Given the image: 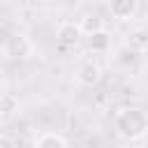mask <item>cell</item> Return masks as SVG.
<instances>
[{
  "label": "cell",
  "mask_w": 148,
  "mask_h": 148,
  "mask_svg": "<svg viewBox=\"0 0 148 148\" xmlns=\"http://www.w3.org/2000/svg\"><path fill=\"white\" fill-rule=\"evenodd\" d=\"M79 25H81V30H83V35H86V37L104 28V25H102V18H99V16H95V14H86V16H81Z\"/></svg>",
  "instance_id": "30bf717a"
},
{
  "label": "cell",
  "mask_w": 148,
  "mask_h": 148,
  "mask_svg": "<svg viewBox=\"0 0 148 148\" xmlns=\"http://www.w3.org/2000/svg\"><path fill=\"white\" fill-rule=\"evenodd\" d=\"M127 46L134 49L136 53L148 51V32H146V30H134V32L130 35V39H127Z\"/></svg>",
  "instance_id": "9c48e42d"
},
{
  "label": "cell",
  "mask_w": 148,
  "mask_h": 148,
  "mask_svg": "<svg viewBox=\"0 0 148 148\" xmlns=\"http://www.w3.org/2000/svg\"><path fill=\"white\" fill-rule=\"evenodd\" d=\"M16 111H18V97L14 92H2V97H0V120L9 123Z\"/></svg>",
  "instance_id": "ba28073f"
},
{
  "label": "cell",
  "mask_w": 148,
  "mask_h": 148,
  "mask_svg": "<svg viewBox=\"0 0 148 148\" xmlns=\"http://www.w3.org/2000/svg\"><path fill=\"white\" fill-rule=\"evenodd\" d=\"M56 37H58V42H60L62 46H76V44L81 42V37H83V30H81V25L74 23V21H65V23L58 25Z\"/></svg>",
  "instance_id": "3957f363"
},
{
  "label": "cell",
  "mask_w": 148,
  "mask_h": 148,
  "mask_svg": "<svg viewBox=\"0 0 148 148\" xmlns=\"http://www.w3.org/2000/svg\"><path fill=\"white\" fill-rule=\"evenodd\" d=\"M76 79H79L81 86L92 88V86H97L99 79H102V67H99L95 60H83V62L79 65V69H76Z\"/></svg>",
  "instance_id": "277c9868"
},
{
  "label": "cell",
  "mask_w": 148,
  "mask_h": 148,
  "mask_svg": "<svg viewBox=\"0 0 148 148\" xmlns=\"http://www.w3.org/2000/svg\"><path fill=\"white\" fill-rule=\"evenodd\" d=\"M113 127H116V134L127 139V141H136L141 136L148 134V116L146 111L132 106V109H123L116 120H113Z\"/></svg>",
  "instance_id": "6da1fadb"
},
{
  "label": "cell",
  "mask_w": 148,
  "mask_h": 148,
  "mask_svg": "<svg viewBox=\"0 0 148 148\" xmlns=\"http://www.w3.org/2000/svg\"><path fill=\"white\" fill-rule=\"evenodd\" d=\"M139 9V0H109V12L118 21H130L134 18Z\"/></svg>",
  "instance_id": "5b68a950"
},
{
  "label": "cell",
  "mask_w": 148,
  "mask_h": 148,
  "mask_svg": "<svg viewBox=\"0 0 148 148\" xmlns=\"http://www.w3.org/2000/svg\"><path fill=\"white\" fill-rule=\"evenodd\" d=\"M35 148H65L67 146V139L58 132H42L39 136H35L32 141Z\"/></svg>",
  "instance_id": "8992f818"
},
{
  "label": "cell",
  "mask_w": 148,
  "mask_h": 148,
  "mask_svg": "<svg viewBox=\"0 0 148 148\" xmlns=\"http://www.w3.org/2000/svg\"><path fill=\"white\" fill-rule=\"evenodd\" d=\"M30 53H32V44L25 35L16 32V35L5 37V42H2V56L5 58H28Z\"/></svg>",
  "instance_id": "7a4b0ae2"
},
{
  "label": "cell",
  "mask_w": 148,
  "mask_h": 148,
  "mask_svg": "<svg viewBox=\"0 0 148 148\" xmlns=\"http://www.w3.org/2000/svg\"><path fill=\"white\" fill-rule=\"evenodd\" d=\"M109 46H111V35L104 28L97 30V32H92V35H88V49L92 53H106Z\"/></svg>",
  "instance_id": "52a82bcc"
}]
</instances>
